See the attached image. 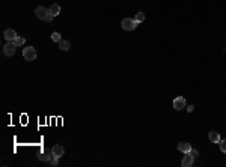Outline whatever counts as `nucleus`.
I'll return each instance as SVG.
<instances>
[{"instance_id":"obj_3","label":"nucleus","mask_w":226,"mask_h":167,"mask_svg":"<svg viewBox=\"0 0 226 167\" xmlns=\"http://www.w3.org/2000/svg\"><path fill=\"white\" fill-rule=\"evenodd\" d=\"M23 57H24L26 60H29V62L35 60L36 59V50L33 48V47H27V48H24V50H23Z\"/></svg>"},{"instance_id":"obj_14","label":"nucleus","mask_w":226,"mask_h":167,"mask_svg":"<svg viewBox=\"0 0 226 167\" xmlns=\"http://www.w3.org/2000/svg\"><path fill=\"white\" fill-rule=\"evenodd\" d=\"M134 20H136L137 23H143V21H145V14H143V12H137L136 17H134Z\"/></svg>"},{"instance_id":"obj_4","label":"nucleus","mask_w":226,"mask_h":167,"mask_svg":"<svg viewBox=\"0 0 226 167\" xmlns=\"http://www.w3.org/2000/svg\"><path fill=\"white\" fill-rule=\"evenodd\" d=\"M48 9L47 8H44V6H38L35 9V15H36V18H39V20H45L47 17H48Z\"/></svg>"},{"instance_id":"obj_1","label":"nucleus","mask_w":226,"mask_h":167,"mask_svg":"<svg viewBox=\"0 0 226 167\" xmlns=\"http://www.w3.org/2000/svg\"><path fill=\"white\" fill-rule=\"evenodd\" d=\"M137 24H139V23L134 18H124L121 21V27L124 30H128V32H130V30H134V29L137 27Z\"/></svg>"},{"instance_id":"obj_7","label":"nucleus","mask_w":226,"mask_h":167,"mask_svg":"<svg viewBox=\"0 0 226 167\" xmlns=\"http://www.w3.org/2000/svg\"><path fill=\"white\" fill-rule=\"evenodd\" d=\"M193 163H194V157H193L191 154H186V157H184L182 161H181V166L190 167V166H193Z\"/></svg>"},{"instance_id":"obj_18","label":"nucleus","mask_w":226,"mask_h":167,"mask_svg":"<svg viewBox=\"0 0 226 167\" xmlns=\"http://www.w3.org/2000/svg\"><path fill=\"white\" fill-rule=\"evenodd\" d=\"M48 163H50V166H57V164H59V158L53 157V158L50 160V161H48Z\"/></svg>"},{"instance_id":"obj_15","label":"nucleus","mask_w":226,"mask_h":167,"mask_svg":"<svg viewBox=\"0 0 226 167\" xmlns=\"http://www.w3.org/2000/svg\"><path fill=\"white\" fill-rule=\"evenodd\" d=\"M14 42H15V45H17V47H21V45L26 42V39H24L23 36H17V39H15Z\"/></svg>"},{"instance_id":"obj_20","label":"nucleus","mask_w":226,"mask_h":167,"mask_svg":"<svg viewBox=\"0 0 226 167\" xmlns=\"http://www.w3.org/2000/svg\"><path fill=\"white\" fill-rule=\"evenodd\" d=\"M53 18H54V17H53L52 14H48V17L45 18V21H47V23H52V21H53Z\"/></svg>"},{"instance_id":"obj_6","label":"nucleus","mask_w":226,"mask_h":167,"mask_svg":"<svg viewBox=\"0 0 226 167\" xmlns=\"http://www.w3.org/2000/svg\"><path fill=\"white\" fill-rule=\"evenodd\" d=\"M174 109L175 110H182V109H186V99L182 98V96H176L174 99Z\"/></svg>"},{"instance_id":"obj_17","label":"nucleus","mask_w":226,"mask_h":167,"mask_svg":"<svg viewBox=\"0 0 226 167\" xmlns=\"http://www.w3.org/2000/svg\"><path fill=\"white\" fill-rule=\"evenodd\" d=\"M219 143H220V150L226 154V139H225V140H220Z\"/></svg>"},{"instance_id":"obj_10","label":"nucleus","mask_w":226,"mask_h":167,"mask_svg":"<svg viewBox=\"0 0 226 167\" xmlns=\"http://www.w3.org/2000/svg\"><path fill=\"white\" fill-rule=\"evenodd\" d=\"M3 35H5V39H6V41H12V42H14V41H15V39H17V32H15V30H12V29H8V30H5V33H3Z\"/></svg>"},{"instance_id":"obj_2","label":"nucleus","mask_w":226,"mask_h":167,"mask_svg":"<svg viewBox=\"0 0 226 167\" xmlns=\"http://www.w3.org/2000/svg\"><path fill=\"white\" fill-rule=\"evenodd\" d=\"M15 48H17L15 42L8 41V42L3 45V54H5V56H14V54H15Z\"/></svg>"},{"instance_id":"obj_5","label":"nucleus","mask_w":226,"mask_h":167,"mask_svg":"<svg viewBox=\"0 0 226 167\" xmlns=\"http://www.w3.org/2000/svg\"><path fill=\"white\" fill-rule=\"evenodd\" d=\"M38 158H39L41 161H45V163H48V161H50V160L53 158L52 149H42V152H39Z\"/></svg>"},{"instance_id":"obj_12","label":"nucleus","mask_w":226,"mask_h":167,"mask_svg":"<svg viewBox=\"0 0 226 167\" xmlns=\"http://www.w3.org/2000/svg\"><path fill=\"white\" fill-rule=\"evenodd\" d=\"M48 12H50V14H52L53 17H57V15H59V14H60V6H59V5H57V3H53L52 6H50V8H48Z\"/></svg>"},{"instance_id":"obj_8","label":"nucleus","mask_w":226,"mask_h":167,"mask_svg":"<svg viewBox=\"0 0 226 167\" xmlns=\"http://www.w3.org/2000/svg\"><path fill=\"white\" fill-rule=\"evenodd\" d=\"M178 150L182 152V154H190L191 145L187 143V142H179V143H178Z\"/></svg>"},{"instance_id":"obj_11","label":"nucleus","mask_w":226,"mask_h":167,"mask_svg":"<svg viewBox=\"0 0 226 167\" xmlns=\"http://www.w3.org/2000/svg\"><path fill=\"white\" fill-rule=\"evenodd\" d=\"M208 139H209L211 143H219V142H220V134H219L217 131H209Z\"/></svg>"},{"instance_id":"obj_16","label":"nucleus","mask_w":226,"mask_h":167,"mask_svg":"<svg viewBox=\"0 0 226 167\" xmlns=\"http://www.w3.org/2000/svg\"><path fill=\"white\" fill-rule=\"evenodd\" d=\"M52 39L54 41V42H60V41H62V36H60V33L54 32V33L52 35Z\"/></svg>"},{"instance_id":"obj_21","label":"nucleus","mask_w":226,"mask_h":167,"mask_svg":"<svg viewBox=\"0 0 226 167\" xmlns=\"http://www.w3.org/2000/svg\"><path fill=\"white\" fill-rule=\"evenodd\" d=\"M193 110H194V106H189V107H187V111H189V113H191Z\"/></svg>"},{"instance_id":"obj_19","label":"nucleus","mask_w":226,"mask_h":167,"mask_svg":"<svg viewBox=\"0 0 226 167\" xmlns=\"http://www.w3.org/2000/svg\"><path fill=\"white\" fill-rule=\"evenodd\" d=\"M190 154H191V155H193V157H194V158H196V157H197V155H199V152H197V150H196V149H193V148H191Z\"/></svg>"},{"instance_id":"obj_9","label":"nucleus","mask_w":226,"mask_h":167,"mask_svg":"<svg viewBox=\"0 0 226 167\" xmlns=\"http://www.w3.org/2000/svg\"><path fill=\"white\" fill-rule=\"evenodd\" d=\"M52 152H53V157L60 158V157L65 154V149H63V146H60V145H56V146L52 148Z\"/></svg>"},{"instance_id":"obj_13","label":"nucleus","mask_w":226,"mask_h":167,"mask_svg":"<svg viewBox=\"0 0 226 167\" xmlns=\"http://www.w3.org/2000/svg\"><path fill=\"white\" fill-rule=\"evenodd\" d=\"M70 41H65V39H62L60 42H59V48L62 50V51H68L70 50Z\"/></svg>"}]
</instances>
